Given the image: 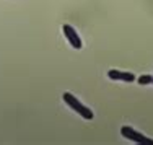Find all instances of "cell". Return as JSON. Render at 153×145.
Masks as SVG:
<instances>
[{
  "label": "cell",
  "mask_w": 153,
  "mask_h": 145,
  "mask_svg": "<svg viewBox=\"0 0 153 145\" xmlns=\"http://www.w3.org/2000/svg\"><path fill=\"white\" fill-rule=\"evenodd\" d=\"M62 100H64V103L67 104V106L70 108L72 111H75L76 114H80L83 119H85V121H91V119L94 117L93 111L90 109L88 106H85V104H83L82 101L78 100V98H75L72 93L65 91L64 95H62Z\"/></svg>",
  "instance_id": "6da1fadb"
},
{
  "label": "cell",
  "mask_w": 153,
  "mask_h": 145,
  "mask_svg": "<svg viewBox=\"0 0 153 145\" xmlns=\"http://www.w3.org/2000/svg\"><path fill=\"white\" fill-rule=\"evenodd\" d=\"M121 135L127 140H132L138 145H153V139L150 137H145L143 134H140L138 130H135L130 126H122L121 127Z\"/></svg>",
  "instance_id": "7a4b0ae2"
},
{
  "label": "cell",
  "mask_w": 153,
  "mask_h": 145,
  "mask_svg": "<svg viewBox=\"0 0 153 145\" xmlns=\"http://www.w3.org/2000/svg\"><path fill=\"white\" fill-rule=\"evenodd\" d=\"M62 33H64V36H65V39L68 41V44L72 46L74 49H82L83 48V42H82V39H80V36H78V33H76V30L72 25H64L62 26Z\"/></svg>",
  "instance_id": "3957f363"
},
{
  "label": "cell",
  "mask_w": 153,
  "mask_h": 145,
  "mask_svg": "<svg viewBox=\"0 0 153 145\" xmlns=\"http://www.w3.org/2000/svg\"><path fill=\"white\" fill-rule=\"evenodd\" d=\"M108 77L111 80H119V82H127V83H132L135 80V75L132 72H121V70H116V68H111L108 72Z\"/></svg>",
  "instance_id": "277c9868"
},
{
  "label": "cell",
  "mask_w": 153,
  "mask_h": 145,
  "mask_svg": "<svg viewBox=\"0 0 153 145\" xmlns=\"http://www.w3.org/2000/svg\"><path fill=\"white\" fill-rule=\"evenodd\" d=\"M137 82L138 85H153V75H140Z\"/></svg>",
  "instance_id": "5b68a950"
}]
</instances>
